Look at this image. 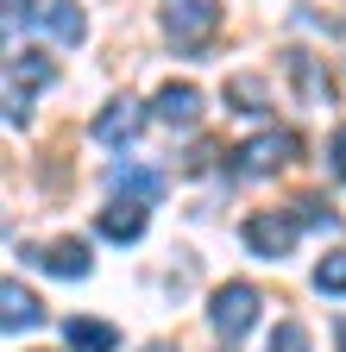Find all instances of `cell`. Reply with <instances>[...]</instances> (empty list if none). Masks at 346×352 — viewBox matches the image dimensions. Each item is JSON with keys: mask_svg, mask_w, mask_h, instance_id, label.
<instances>
[{"mask_svg": "<svg viewBox=\"0 0 346 352\" xmlns=\"http://www.w3.org/2000/svg\"><path fill=\"white\" fill-rule=\"evenodd\" d=\"M290 151H296L290 132H258V139H246L233 151V176H271V170L290 164Z\"/></svg>", "mask_w": 346, "mask_h": 352, "instance_id": "3957f363", "label": "cell"}, {"mask_svg": "<svg viewBox=\"0 0 346 352\" xmlns=\"http://www.w3.org/2000/svg\"><path fill=\"white\" fill-rule=\"evenodd\" d=\"M32 19L45 25L57 44H82V32H89V19H82L76 0H38V13H32Z\"/></svg>", "mask_w": 346, "mask_h": 352, "instance_id": "ba28073f", "label": "cell"}, {"mask_svg": "<svg viewBox=\"0 0 346 352\" xmlns=\"http://www.w3.org/2000/svg\"><path fill=\"white\" fill-rule=\"evenodd\" d=\"M214 25H221V7H214V0H170L164 7V32H170L177 51H208Z\"/></svg>", "mask_w": 346, "mask_h": 352, "instance_id": "6da1fadb", "label": "cell"}, {"mask_svg": "<svg viewBox=\"0 0 346 352\" xmlns=\"http://www.w3.org/2000/svg\"><path fill=\"white\" fill-rule=\"evenodd\" d=\"M19 13H38V0H7V25H19Z\"/></svg>", "mask_w": 346, "mask_h": 352, "instance_id": "ffe728a7", "label": "cell"}, {"mask_svg": "<svg viewBox=\"0 0 346 352\" xmlns=\"http://www.w3.org/2000/svg\"><path fill=\"white\" fill-rule=\"evenodd\" d=\"M38 321H45V302H38L19 277H7V283H0V327L19 333V327H38Z\"/></svg>", "mask_w": 346, "mask_h": 352, "instance_id": "52a82bcc", "label": "cell"}, {"mask_svg": "<svg viewBox=\"0 0 346 352\" xmlns=\"http://www.w3.org/2000/svg\"><path fill=\"white\" fill-rule=\"evenodd\" d=\"M151 113L164 126H195L202 120V88L195 82H164L158 95H151Z\"/></svg>", "mask_w": 346, "mask_h": 352, "instance_id": "5b68a950", "label": "cell"}, {"mask_svg": "<svg viewBox=\"0 0 346 352\" xmlns=\"http://www.w3.org/2000/svg\"><path fill=\"white\" fill-rule=\"evenodd\" d=\"M327 164H334V176H346V126L327 139Z\"/></svg>", "mask_w": 346, "mask_h": 352, "instance_id": "d6986e66", "label": "cell"}, {"mask_svg": "<svg viewBox=\"0 0 346 352\" xmlns=\"http://www.w3.org/2000/svg\"><path fill=\"white\" fill-rule=\"evenodd\" d=\"M7 82H25V88H45V82H51V63L38 57V51H13V63H7Z\"/></svg>", "mask_w": 346, "mask_h": 352, "instance_id": "5bb4252c", "label": "cell"}, {"mask_svg": "<svg viewBox=\"0 0 346 352\" xmlns=\"http://www.w3.org/2000/svg\"><path fill=\"white\" fill-rule=\"evenodd\" d=\"M208 321H214V333L239 340V333L258 321V289H252V283H221V289H214V302H208Z\"/></svg>", "mask_w": 346, "mask_h": 352, "instance_id": "7a4b0ae2", "label": "cell"}, {"mask_svg": "<svg viewBox=\"0 0 346 352\" xmlns=\"http://www.w3.org/2000/svg\"><path fill=\"white\" fill-rule=\"evenodd\" d=\"M25 113H32V101H25L19 88L7 82V126H25Z\"/></svg>", "mask_w": 346, "mask_h": 352, "instance_id": "ac0fdd59", "label": "cell"}, {"mask_svg": "<svg viewBox=\"0 0 346 352\" xmlns=\"http://www.w3.org/2000/svg\"><path fill=\"white\" fill-rule=\"evenodd\" d=\"M239 233H246V245H252L258 258H290V245H296V220H290V214H252Z\"/></svg>", "mask_w": 346, "mask_h": 352, "instance_id": "277c9868", "label": "cell"}, {"mask_svg": "<svg viewBox=\"0 0 346 352\" xmlns=\"http://www.w3.org/2000/svg\"><path fill=\"white\" fill-rule=\"evenodd\" d=\"M89 239H57V245H45V271L51 277H89Z\"/></svg>", "mask_w": 346, "mask_h": 352, "instance_id": "30bf717a", "label": "cell"}, {"mask_svg": "<svg viewBox=\"0 0 346 352\" xmlns=\"http://www.w3.org/2000/svg\"><path fill=\"white\" fill-rule=\"evenodd\" d=\"M139 126H145V107H139L133 95H120V101H107V107L95 113V139H101V145H126Z\"/></svg>", "mask_w": 346, "mask_h": 352, "instance_id": "8992f818", "label": "cell"}, {"mask_svg": "<svg viewBox=\"0 0 346 352\" xmlns=\"http://www.w3.org/2000/svg\"><path fill=\"white\" fill-rule=\"evenodd\" d=\"M315 289H321V296H346V252H327V258L315 264Z\"/></svg>", "mask_w": 346, "mask_h": 352, "instance_id": "9a60e30c", "label": "cell"}, {"mask_svg": "<svg viewBox=\"0 0 346 352\" xmlns=\"http://www.w3.org/2000/svg\"><path fill=\"white\" fill-rule=\"evenodd\" d=\"M145 352H177V346H170V340H151V346H145Z\"/></svg>", "mask_w": 346, "mask_h": 352, "instance_id": "44dd1931", "label": "cell"}, {"mask_svg": "<svg viewBox=\"0 0 346 352\" xmlns=\"http://www.w3.org/2000/svg\"><path fill=\"white\" fill-rule=\"evenodd\" d=\"M334 340H340V352H346V315H340V327H334Z\"/></svg>", "mask_w": 346, "mask_h": 352, "instance_id": "7402d4cb", "label": "cell"}, {"mask_svg": "<svg viewBox=\"0 0 346 352\" xmlns=\"http://www.w3.org/2000/svg\"><path fill=\"white\" fill-rule=\"evenodd\" d=\"M221 95H227V107H239V113H265V107H271V88L258 82V76H227Z\"/></svg>", "mask_w": 346, "mask_h": 352, "instance_id": "4fadbf2b", "label": "cell"}, {"mask_svg": "<svg viewBox=\"0 0 346 352\" xmlns=\"http://www.w3.org/2000/svg\"><path fill=\"white\" fill-rule=\"evenodd\" d=\"M63 340H69V352H113L120 346V333L107 327V321H63Z\"/></svg>", "mask_w": 346, "mask_h": 352, "instance_id": "7c38bea8", "label": "cell"}, {"mask_svg": "<svg viewBox=\"0 0 346 352\" xmlns=\"http://www.w3.org/2000/svg\"><path fill=\"white\" fill-rule=\"evenodd\" d=\"M113 189H126V201H158L164 195V176L145 164H113Z\"/></svg>", "mask_w": 346, "mask_h": 352, "instance_id": "8fae6325", "label": "cell"}, {"mask_svg": "<svg viewBox=\"0 0 346 352\" xmlns=\"http://www.w3.org/2000/svg\"><path fill=\"white\" fill-rule=\"evenodd\" d=\"M265 352H309V327H302V321H277L271 340H265Z\"/></svg>", "mask_w": 346, "mask_h": 352, "instance_id": "2e32d148", "label": "cell"}, {"mask_svg": "<svg viewBox=\"0 0 346 352\" xmlns=\"http://www.w3.org/2000/svg\"><path fill=\"white\" fill-rule=\"evenodd\" d=\"M101 233L120 239V245H133L145 233V201H113V208H101Z\"/></svg>", "mask_w": 346, "mask_h": 352, "instance_id": "9c48e42d", "label": "cell"}, {"mask_svg": "<svg viewBox=\"0 0 346 352\" xmlns=\"http://www.w3.org/2000/svg\"><path fill=\"white\" fill-rule=\"evenodd\" d=\"M296 220H309V227H327V233L340 227V214H334L321 195H302V201H296Z\"/></svg>", "mask_w": 346, "mask_h": 352, "instance_id": "e0dca14e", "label": "cell"}]
</instances>
